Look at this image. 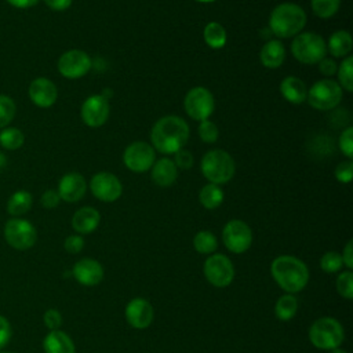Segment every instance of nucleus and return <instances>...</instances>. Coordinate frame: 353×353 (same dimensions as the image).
<instances>
[{"label": "nucleus", "mask_w": 353, "mask_h": 353, "mask_svg": "<svg viewBox=\"0 0 353 353\" xmlns=\"http://www.w3.org/2000/svg\"><path fill=\"white\" fill-rule=\"evenodd\" d=\"M193 247L199 254H212L218 247V240L215 234L210 230H200L193 237Z\"/></svg>", "instance_id": "c756f323"}, {"label": "nucleus", "mask_w": 353, "mask_h": 353, "mask_svg": "<svg viewBox=\"0 0 353 353\" xmlns=\"http://www.w3.org/2000/svg\"><path fill=\"white\" fill-rule=\"evenodd\" d=\"M336 291L345 299L353 298V273H352V270L342 272L336 277Z\"/></svg>", "instance_id": "c9c22d12"}, {"label": "nucleus", "mask_w": 353, "mask_h": 353, "mask_svg": "<svg viewBox=\"0 0 353 353\" xmlns=\"http://www.w3.org/2000/svg\"><path fill=\"white\" fill-rule=\"evenodd\" d=\"M259 59H261V63L269 69H276L281 66L285 59L284 44L276 39L268 40L261 48Z\"/></svg>", "instance_id": "5701e85b"}, {"label": "nucleus", "mask_w": 353, "mask_h": 353, "mask_svg": "<svg viewBox=\"0 0 353 353\" xmlns=\"http://www.w3.org/2000/svg\"><path fill=\"white\" fill-rule=\"evenodd\" d=\"M0 353H10V352H0Z\"/></svg>", "instance_id": "864d4df0"}, {"label": "nucleus", "mask_w": 353, "mask_h": 353, "mask_svg": "<svg viewBox=\"0 0 353 353\" xmlns=\"http://www.w3.org/2000/svg\"><path fill=\"white\" fill-rule=\"evenodd\" d=\"M280 92L283 98L290 103L301 105L306 101L307 87L301 79L295 76H287L280 83Z\"/></svg>", "instance_id": "4be33fe9"}, {"label": "nucleus", "mask_w": 353, "mask_h": 353, "mask_svg": "<svg viewBox=\"0 0 353 353\" xmlns=\"http://www.w3.org/2000/svg\"><path fill=\"white\" fill-rule=\"evenodd\" d=\"M73 277L83 285L92 287L102 281L103 268L102 265L91 258H83L77 261L73 266Z\"/></svg>", "instance_id": "6ab92c4d"}, {"label": "nucleus", "mask_w": 353, "mask_h": 353, "mask_svg": "<svg viewBox=\"0 0 353 353\" xmlns=\"http://www.w3.org/2000/svg\"><path fill=\"white\" fill-rule=\"evenodd\" d=\"M203 272L207 281L218 288L228 287L234 279V266L223 254H211L204 262Z\"/></svg>", "instance_id": "9d476101"}, {"label": "nucleus", "mask_w": 353, "mask_h": 353, "mask_svg": "<svg viewBox=\"0 0 353 353\" xmlns=\"http://www.w3.org/2000/svg\"><path fill=\"white\" fill-rule=\"evenodd\" d=\"M90 190L98 200L112 203L121 196L123 185L114 174L101 171L91 178Z\"/></svg>", "instance_id": "4468645a"}, {"label": "nucleus", "mask_w": 353, "mask_h": 353, "mask_svg": "<svg viewBox=\"0 0 353 353\" xmlns=\"http://www.w3.org/2000/svg\"><path fill=\"white\" fill-rule=\"evenodd\" d=\"M298 312V299L294 296V294H284L281 295L276 305H274V314L281 321H290L295 317Z\"/></svg>", "instance_id": "cd10ccee"}, {"label": "nucleus", "mask_w": 353, "mask_h": 353, "mask_svg": "<svg viewBox=\"0 0 353 353\" xmlns=\"http://www.w3.org/2000/svg\"><path fill=\"white\" fill-rule=\"evenodd\" d=\"M199 135L201 138L203 142L205 143H214L216 142L218 139V135H219V131H218V127L214 121L211 120H203L200 121V125H199Z\"/></svg>", "instance_id": "e433bc0d"}, {"label": "nucleus", "mask_w": 353, "mask_h": 353, "mask_svg": "<svg viewBox=\"0 0 353 353\" xmlns=\"http://www.w3.org/2000/svg\"><path fill=\"white\" fill-rule=\"evenodd\" d=\"M306 99L309 105L317 110H331L342 101V88L332 79L316 81L309 90Z\"/></svg>", "instance_id": "0eeeda50"}, {"label": "nucleus", "mask_w": 353, "mask_h": 353, "mask_svg": "<svg viewBox=\"0 0 353 353\" xmlns=\"http://www.w3.org/2000/svg\"><path fill=\"white\" fill-rule=\"evenodd\" d=\"M17 113L14 99L6 94H0V130L8 127Z\"/></svg>", "instance_id": "72a5a7b5"}, {"label": "nucleus", "mask_w": 353, "mask_h": 353, "mask_svg": "<svg viewBox=\"0 0 353 353\" xmlns=\"http://www.w3.org/2000/svg\"><path fill=\"white\" fill-rule=\"evenodd\" d=\"M189 125L179 116H164L159 119L150 131L153 149L164 154H174L183 149L189 139Z\"/></svg>", "instance_id": "f257e3e1"}, {"label": "nucleus", "mask_w": 353, "mask_h": 353, "mask_svg": "<svg viewBox=\"0 0 353 353\" xmlns=\"http://www.w3.org/2000/svg\"><path fill=\"white\" fill-rule=\"evenodd\" d=\"M343 266L342 262V256L339 252L336 251H327L321 259H320V268L325 272V273H335L339 272Z\"/></svg>", "instance_id": "f704fd0d"}, {"label": "nucleus", "mask_w": 353, "mask_h": 353, "mask_svg": "<svg viewBox=\"0 0 353 353\" xmlns=\"http://www.w3.org/2000/svg\"><path fill=\"white\" fill-rule=\"evenodd\" d=\"M10 6L15 7V8H21V10H25V8H30L33 6H36L39 3V0H6Z\"/></svg>", "instance_id": "09e8293b"}, {"label": "nucleus", "mask_w": 353, "mask_h": 353, "mask_svg": "<svg viewBox=\"0 0 353 353\" xmlns=\"http://www.w3.org/2000/svg\"><path fill=\"white\" fill-rule=\"evenodd\" d=\"M11 338V325L6 317L0 314V349H3Z\"/></svg>", "instance_id": "a18cd8bd"}, {"label": "nucleus", "mask_w": 353, "mask_h": 353, "mask_svg": "<svg viewBox=\"0 0 353 353\" xmlns=\"http://www.w3.org/2000/svg\"><path fill=\"white\" fill-rule=\"evenodd\" d=\"M336 69H338V65H336V62L332 58H323L319 62V70L324 76L331 77V76L336 74Z\"/></svg>", "instance_id": "c03bdc74"}, {"label": "nucleus", "mask_w": 353, "mask_h": 353, "mask_svg": "<svg viewBox=\"0 0 353 353\" xmlns=\"http://www.w3.org/2000/svg\"><path fill=\"white\" fill-rule=\"evenodd\" d=\"M154 317L153 306L145 298L137 296L132 298L125 306V320L127 323L137 330L148 328Z\"/></svg>", "instance_id": "dca6fc26"}, {"label": "nucleus", "mask_w": 353, "mask_h": 353, "mask_svg": "<svg viewBox=\"0 0 353 353\" xmlns=\"http://www.w3.org/2000/svg\"><path fill=\"white\" fill-rule=\"evenodd\" d=\"M183 108L190 119L203 121L212 114L215 109V101L211 91L205 87H193L185 95Z\"/></svg>", "instance_id": "6e6552de"}, {"label": "nucleus", "mask_w": 353, "mask_h": 353, "mask_svg": "<svg viewBox=\"0 0 353 353\" xmlns=\"http://www.w3.org/2000/svg\"><path fill=\"white\" fill-rule=\"evenodd\" d=\"M73 0H44L46 6L54 11H65L72 6Z\"/></svg>", "instance_id": "de8ad7c7"}, {"label": "nucleus", "mask_w": 353, "mask_h": 353, "mask_svg": "<svg viewBox=\"0 0 353 353\" xmlns=\"http://www.w3.org/2000/svg\"><path fill=\"white\" fill-rule=\"evenodd\" d=\"M109 101L102 97L101 94L98 95H91L88 97L83 105H81V120L84 121L85 125L91 127V128H97L101 127L106 123L108 117H109Z\"/></svg>", "instance_id": "2eb2a0df"}, {"label": "nucleus", "mask_w": 353, "mask_h": 353, "mask_svg": "<svg viewBox=\"0 0 353 353\" xmlns=\"http://www.w3.org/2000/svg\"><path fill=\"white\" fill-rule=\"evenodd\" d=\"M59 201H61V197H59L58 192L54 190V189L46 190V192L41 194V199H40L41 205H43L44 208H48V210L55 208V207L59 204Z\"/></svg>", "instance_id": "37998d69"}, {"label": "nucleus", "mask_w": 353, "mask_h": 353, "mask_svg": "<svg viewBox=\"0 0 353 353\" xmlns=\"http://www.w3.org/2000/svg\"><path fill=\"white\" fill-rule=\"evenodd\" d=\"M28 94L30 101L43 109L51 108L58 98L57 85L47 77H37L32 80L28 88Z\"/></svg>", "instance_id": "f3484780"}, {"label": "nucleus", "mask_w": 353, "mask_h": 353, "mask_svg": "<svg viewBox=\"0 0 353 353\" xmlns=\"http://www.w3.org/2000/svg\"><path fill=\"white\" fill-rule=\"evenodd\" d=\"M99 221L101 215L94 207H81L73 214L72 228L79 234H88L98 228Z\"/></svg>", "instance_id": "412c9836"}, {"label": "nucleus", "mask_w": 353, "mask_h": 353, "mask_svg": "<svg viewBox=\"0 0 353 353\" xmlns=\"http://www.w3.org/2000/svg\"><path fill=\"white\" fill-rule=\"evenodd\" d=\"M6 241L15 250H28L37 240L36 228L26 219L11 218L4 225Z\"/></svg>", "instance_id": "1a4fd4ad"}, {"label": "nucleus", "mask_w": 353, "mask_h": 353, "mask_svg": "<svg viewBox=\"0 0 353 353\" xmlns=\"http://www.w3.org/2000/svg\"><path fill=\"white\" fill-rule=\"evenodd\" d=\"M325 46L327 51L334 58H345L352 51L353 39L347 30H336L330 36L328 43Z\"/></svg>", "instance_id": "393cba45"}, {"label": "nucleus", "mask_w": 353, "mask_h": 353, "mask_svg": "<svg viewBox=\"0 0 353 353\" xmlns=\"http://www.w3.org/2000/svg\"><path fill=\"white\" fill-rule=\"evenodd\" d=\"M306 25L305 10L295 3L276 6L269 17V30L279 39L295 37Z\"/></svg>", "instance_id": "7ed1b4c3"}, {"label": "nucleus", "mask_w": 353, "mask_h": 353, "mask_svg": "<svg viewBox=\"0 0 353 353\" xmlns=\"http://www.w3.org/2000/svg\"><path fill=\"white\" fill-rule=\"evenodd\" d=\"M200 170L210 183L221 186L233 178L236 165L233 157L226 150L212 149L203 156Z\"/></svg>", "instance_id": "20e7f679"}, {"label": "nucleus", "mask_w": 353, "mask_h": 353, "mask_svg": "<svg viewBox=\"0 0 353 353\" xmlns=\"http://www.w3.org/2000/svg\"><path fill=\"white\" fill-rule=\"evenodd\" d=\"M204 41L208 47L218 50L226 44V30L219 22H208L203 32Z\"/></svg>", "instance_id": "c85d7f7f"}, {"label": "nucleus", "mask_w": 353, "mask_h": 353, "mask_svg": "<svg viewBox=\"0 0 353 353\" xmlns=\"http://www.w3.org/2000/svg\"><path fill=\"white\" fill-rule=\"evenodd\" d=\"M43 347L46 353H76L74 343L70 336L59 330L50 331L46 335Z\"/></svg>", "instance_id": "b1692460"}, {"label": "nucleus", "mask_w": 353, "mask_h": 353, "mask_svg": "<svg viewBox=\"0 0 353 353\" xmlns=\"http://www.w3.org/2000/svg\"><path fill=\"white\" fill-rule=\"evenodd\" d=\"M7 164V157L0 152V168H3Z\"/></svg>", "instance_id": "8fccbe9b"}, {"label": "nucleus", "mask_w": 353, "mask_h": 353, "mask_svg": "<svg viewBox=\"0 0 353 353\" xmlns=\"http://www.w3.org/2000/svg\"><path fill=\"white\" fill-rule=\"evenodd\" d=\"M291 52L296 61L305 65L319 63L327 54L324 39L314 32L298 33L291 43Z\"/></svg>", "instance_id": "423d86ee"}, {"label": "nucleus", "mask_w": 353, "mask_h": 353, "mask_svg": "<svg viewBox=\"0 0 353 353\" xmlns=\"http://www.w3.org/2000/svg\"><path fill=\"white\" fill-rule=\"evenodd\" d=\"M174 154H175L174 163H175L176 168H181V170L192 168V165H193V154L189 150L181 149V150H178Z\"/></svg>", "instance_id": "a19ab883"}, {"label": "nucleus", "mask_w": 353, "mask_h": 353, "mask_svg": "<svg viewBox=\"0 0 353 353\" xmlns=\"http://www.w3.org/2000/svg\"><path fill=\"white\" fill-rule=\"evenodd\" d=\"M150 178L157 186H161V188L171 186L178 178V171L174 160L168 157L156 160L150 168Z\"/></svg>", "instance_id": "aec40b11"}, {"label": "nucleus", "mask_w": 353, "mask_h": 353, "mask_svg": "<svg viewBox=\"0 0 353 353\" xmlns=\"http://www.w3.org/2000/svg\"><path fill=\"white\" fill-rule=\"evenodd\" d=\"M156 160V152L148 142L137 141L130 143L123 153L124 165L132 172H146L152 168Z\"/></svg>", "instance_id": "f8f14e48"}, {"label": "nucleus", "mask_w": 353, "mask_h": 353, "mask_svg": "<svg viewBox=\"0 0 353 353\" xmlns=\"http://www.w3.org/2000/svg\"><path fill=\"white\" fill-rule=\"evenodd\" d=\"M310 6L316 17L328 19L338 12L341 0H310Z\"/></svg>", "instance_id": "473e14b6"}, {"label": "nucleus", "mask_w": 353, "mask_h": 353, "mask_svg": "<svg viewBox=\"0 0 353 353\" xmlns=\"http://www.w3.org/2000/svg\"><path fill=\"white\" fill-rule=\"evenodd\" d=\"M43 320H44L46 327H47L50 331L59 330V327H61V324H62V316H61V313H59L57 309H48V310H46L44 316H43Z\"/></svg>", "instance_id": "ea45409f"}, {"label": "nucleus", "mask_w": 353, "mask_h": 353, "mask_svg": "<svg viewBox=\"0 0 353 353\" xmlns=\"http://www.w3.org/2000/svg\"><path fill=\"white\" fill-rule=\"evenodd\" d=\"M57 68L66 79H80L91 69V58L83 50H69L59 57Z\"/></svg>", "instance_id": "ddd939ff"}, {"label": "nucleus", "mask_w": 353, "mask_h": 353, "mask_svg": "<svg viewBox=\"0 0 353 353\" xmlns=\"http://www.w3.org/2000/svg\"><path fill=\"white\" fill-rule=\"evenodd\" d=\"M197 1H201V3H212L215 0H197Z\"/></svg>", "instance_id": "603ef678"}, {"label": "nucleus", "mask_w": 353, "mask_h": 353, "mask_svg": "<svg viewBox=\"0 0 353 353\" xmlns=\"http://www.w3.org/2000/svg\"><path fill=\"white\" fill-rule=\"evenodd\" d=\"M270 274L287 294L302 291L309 281V269L296 256L280 255L270 265Z\"/></svg>", "instance_id": "f03ea898"}, {"label": "nucleus", "mask_w": 353, "mask_h": 353, "mask_svg": "<svg viewBox=\"0 0 353 353\" xmlns=\"http://www.w3.org/2000/svg\"><path fill=\"white\" fill-rule=\"evenodd\" d=\"M87 190V182L84 176L79 172L65 174L58 183V194L61 200L68 203H76L81 200Z\"/></svg>", "instance_id": "a211bd4d"}, {"label": "nucleus", "mask_w": 353, "mask_h": 353, "mask_svg": "<svg viewBox=\"0 0 353 353\" xmlns=\"http://www.w3.org/2000/svg\"><path fill=\"white\" fill-rule=\"evenodd\" d=\"M335 178L341 183H349L353 178V161L345 160L335 167Z\"/></svg>", "instance_id": "58836bf2"}, {"label": "nucleus", "mask_w": 353, "mask_h": 353, "mask_svg": "<svg viewBox=\"0 0 353 353\" xmlns=\"http://www.w3.org/2000/svg\"><path fill=\"white\" fill-rule=\"evenodd\" d=\"M309 339L312 345L321 350L339 347L345 339L342 324L334 317H320L309 328Z\"/></svg>", "instance_id": "39448f33"}, {"label": "nucleus", "mask_w": 353, "mask_h": 353, "mask_svg": "<svg viewBox=\"0 0 353 353\" xmlns=\"http://www.w3.org/2000/svg\"><path fill=\"white\" fill-rule=\"evenodd\" d=\"M338 145L341 152L347 157V160H352L353 157V127H346L342 134L339 135Z\"/></svg>", "instance_id": "4c0bfd02"}, {"label": "nucleus", "mask_w": 353, "mask_h": 353, "mask_svg": "<svg viewBox=\"0 0 353 353\" xmlns=\"http://www.w3.org/2000/svg\"><path fill=\"white\" fill-rule=\"evenodd\" d=\"M330 353H347L345 349H341V347H335V349H331Z\"/></svg>", "instance_id": "3c124183"}, {"label": "nucleus", "mask_w": 353, "mask_h": 353, "mask_svg": "<svg viewBox=\"0 0 353 353\" xmlns=\"http://www.w3.org/2000/svg\"><path fill=\"white\" fill-rule=\"evenodd\" d=\"M199 201L200 204L207 210H215L218 208L223 201V190L219 185L215 183H207L201 188L199 193Z\"/></svg>", "instance_id": "bb28decb"}, {"label": "nucleus", "mask_w": 353, "mask_h": 353, "mask_svg": "<svg viewBox=\"0 0 353 353\" xmlns=\"http://www.w3.org/2000/svg\"><path fill=\"white\" fill-rule=\"evenodd\" d=\"M84 247V240L80 234H70L63 241V248L69 254H79Z\"/></svg>", "instance_id": "79ce46f5"}, {"label": "nucleus", "mask_w": 353, "mask_h": 353, "mask_svg": "<svg viewBox=\"0 0 353 353\" xmlns=\"http://www.w3.org/2000/svg\"><path fill=\"white\" fill-rule=\"evenodd\" d=\"M25 142V135L19 128L6 127L0 131V146L7 150H17Z\"/></svg>", "instance_id": "7c9ffc66"}, {"label": "nucleus", "mask_w": 353, "mask_h": 353, "mask_svg": "<svg viewBox=\"0 0 353 353\" xmlns=\"http://www.w3.org/2000/svg\"><path fill=\"white\" fill-rule=\"evenodd\" d=\"M338 74V84L342 90L352 92L353 91V57L347 55L343 58V61L339 63L336 69Z\"/></svg>", "instance_id": "2f4dec72"}, {"label": "nucleus", "mask_w": 353, "mask_h": 353, "mask_svg": "<svg viewBox=\"0 0 353 353\" xmlns=\"http://www.w3.org/2000/svg\"><path fill=\"white\" fill-rule=\"evenodd\" d=\"M341 256H342L343 265H345L349 270H352V269H353V241H352V240H349V241L346 243V245H345L343 252H342Z\"/></svg>", "instance_id": "49530a36"}, {"label": "nucleus", "mask_w": 353, "mask_h": 353, "mask_svg": "<svg viewBox=\"0 0 353 353\" xmlns=\"http://www.w3.org/2000/svg\"><path fill=\"white\" fill-rule=\"evenodd\" d=\"M33 204V197L28 190L14 192L7 201V212L12 216H19L26 214Z\"/></svg>", "instance_id": "a878e982"}, {"label": "nucleus", "mask_w": 353, "mask_h": 353, "mask_svg": "<svg viewBox=\"0 0 353 353\" xmlns=\"http://www.w3.org/2000/svg\"><path fill=\"white\" fill-rule=\"evenodd\" d=\"M222 241L230 252L243 254L252 244V230L244 221L232 219L223 226Z\"/></svg>", "instance_id": "9b49d317"}]
</instances>
